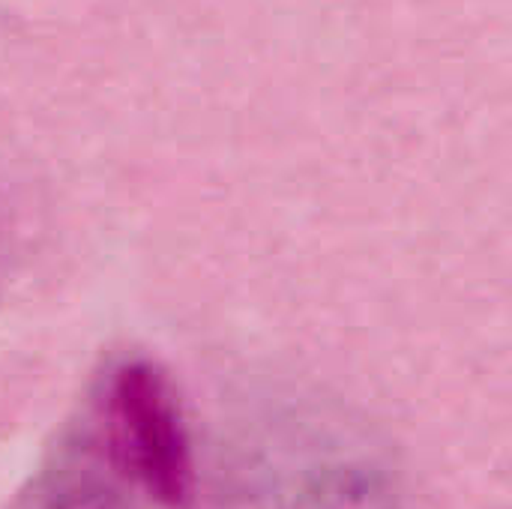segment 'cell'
I'll return each mask as SVG.
<instances>
[{
  "instance_id": "cell-1",
  "label": "cell",
  "mask_w": 512,
  "mask_h": 509,
  "mask_svg": "<svg viewBox=\"0 0 512 509\" xmlns=\"http://www.w3.org/2000/svg\"><path fill=\"white\" fill-rule=\"evenodd\" d=\"M105 420L114 456L168 507H186L192 495V453L168 378L153 363H126L114 372Z\"/></svg>"
},
{
  "instance_id": "cell-2",
  "label": "cell",
  "mask_w": 512,
  "mask_h": 509,
  "mask_svg": "<svg viewBox=\"0 0 512 509\" xmlns=\"http://www.w3.org/2000/svg\"><path fill=\"white\" fill-rule=\"evenodd\" d=\"M291 509H402L387 477L366 468H330L312 474Z\"/></svg>"
},
{
  "instance_id": "cell-3",
  "label": "cell",
  "mask_w": 512,
  "mask_h": 509,
  "mask_svg": "<svg viewBox=\"0 0 512 509\" xmlns=\"http://www.w3.org/2000/svg\"><path fill=\"white\" fill-rule=\"evenodd\" d=\"M81 509H90V507H81ZM93 509H102V507H93Z\"/></svg>"
}]
</instances>
